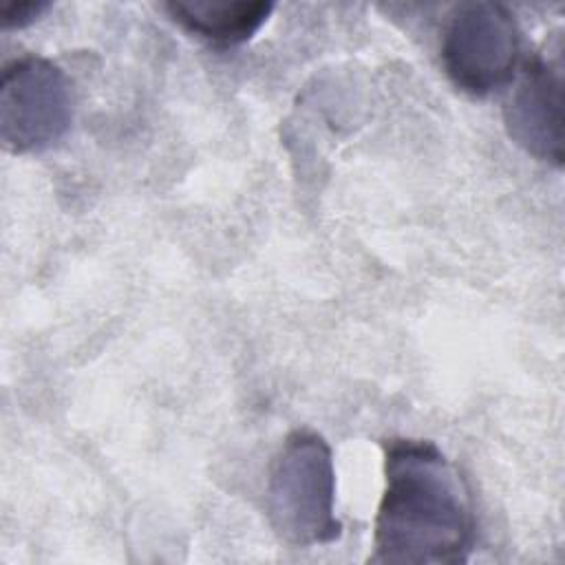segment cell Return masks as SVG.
Segmentation results:
<instances>
[{"instance_id":"obj_2","label":"cell","mask_w":565,"mask_h":565,"mask_svg":"<svg viewBox=\"0 0 565 565\" xmlns=\"http://www.w3.org/2000/svg\"><path fill=\"white\" fill-rule=\"evenodd\" d=\"M265 501L271 527L294 547L324 545L340 536L333 455L318 433L294 430L285 437L269 466Z\"/></svg>"},{"instance_id":"obj_5","label":"cell","mask_w":565,"mask_h":565,"mask_svg":"<svg viewBox=\"0 0 565 565\" xmlns=\"http://www.w3.org/2000/svg\"><path fill=\"white\" fill-rule=\"evenodd\" d=\"M503 121L510 139L527 154L552 166L563 163V60L554 53H536L527 60L503 104Z\"/></svg>"},{"instance_id":"obj_4","label":"cell","mask_w":565,"mask_h":565,"mask_svg":"<svg viewBox=\"0 0 565 565\" xmlns=\"http://www.w3.org/2000/svg\"><path fill=\"white\" fill-rule=\"evenodd\" d=\"M73 93L64 71L46 57L9 62L0 79V137L11 152H38L71 126Z\"/></svg>"},{"instance_id":"obj_7","label":"cell","mask_w":565,"mask_h":565,"mask_svg":"<svg viewBox=\"0 0 565 565\" xmlns=\"http://www.w3.org/2000/svg\"><path fill=\"white\" fill-rule=\"evenodd\" d=\"M46 2H9L0 9V20L4 29H22L46 11Z\"/></svg>"},{"instance_id":"obj_6","label":"cell","mask_w":565,"mask_h":565,"mask_svg":"<svg viewBox=\"0 0 565 565\" xmlns=\"http://www.w3.org/2000/svg\"><path fill=\"white\" fill-rule=\"evenodd\" d=\"M274 4L263 0H170L166 11L185 31L218 44L247 42L269 18Z\"/></svg>"},{"instance_id":"obj_3","label":"cell","mask_w":565,"mask_h":565,"mask_svg":"<svg viewBox=\"0 0 565 565\" xmlns=\"http://www.w3.org/2000/svg\"><path fill=\"white\" fill-rule=\"evenodd\" d=\"M521 57L514 15L499 2L457 4L441 33V64L450 82L470 95H490L510 84Z\"/></svg>"},{"instance_id":"obj_1","label":"cell","mask_w":565,"mask_h":565,"mask_svg":"<svg viewBox=\"0 0 565 565\" xmlns=\"http://www.w3.org/2000/svg\"><path fill=\"white\" fill-rule=\"evenodd\" d=\"M475 530L470 492L446 455L433 441L391 439L371 561L463 563L472 552Z\"/></svg>"}]
</instances>
